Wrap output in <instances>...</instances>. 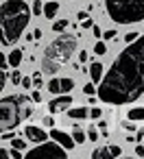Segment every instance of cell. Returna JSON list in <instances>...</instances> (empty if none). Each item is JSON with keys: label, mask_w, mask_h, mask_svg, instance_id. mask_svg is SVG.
Listing matches in <instances>:
<instances>
[{"label": "cell", "mask_w": 144, "mask_h": 159, "mask_svg": "<svg viewBox=\"0 0 144 159\" xmlns=\"http://www.w3.org/2000/svg\"><path fill=\"white\" fill-rule=\"evenodd\" d=\"M96 92L109 105H127L144 96V35H137L118 55Z\"/></svg>", "instance_id": "cell-1"}, {"label": "cell", "mask_w": 144, "mask_h": 159, "mask_svg": "<svg viewBox=\"0 0 144 159\" xmlns=\"http://www.w3.org/2000/svg\"><path fill=\"white\" fill-rule=\"evenodd\" d=\"M31 9H29V2L24 0H7L0 7V44L2 46H13L24 29L29 26V20H31Z\"/></svg>", "instance_id": "cell-2"}, {"label": "cell", "mask_w": 144, "mask_h": 159, "mask_svg": "<svg viewBox=\"0 0 144 159\" xmlns=\"http://www.w3.org/2000/svg\"><path fill=\"white\" fill-rule=\"evenodd\" d=\"M74 50H77V35L61 31L59 37H55L46 46V50L42 55V72H46V74L59 72L70 61V57L74 55Z\"/></svg>", "instance_id": "cell-3"}, {"label": "cell", "mask_w": 144, "mask_h": 159, "mask_svg": "<svg viewBox=\"0 0 144 159\" xmlns=\"http://www.w3.org/2000/svg\"><path fill=\"white\" fill-rule=\"evenodd\" d=\"M107 16L118 24H135L144 20V0H105Z\"/></svg>", "instance_id": "cell-4"}, {"label": "cell", "mask_w": 144, "mask_h": 159, "mask_svg": "<svg viewBox=\"0 0 144 159\" xmlns=\"http://www.w3.org/2000/svg\"><path fill=\"white\" fill-rule=\"evenodd\" d=\"M26 105H29V96H24V94L5 96L0 100V133L13 131L20 124V120L24 118Z\"/></svg>", "instance_id": "cell-5"}, {"label": "cell", "mask_w": 144, "mask_h": 159, "mask_svg": "<svg viewBox=\"0 0 144 159\" xmlns=\"http://www.w3.org/2000/svg\"><path fill=\"white\" fill-rule=\"evenodd\" d=\"M26 157H63L66 159V148L59 146L57 142H39V146L29 150Z\"/></svg>", "instance_id": "cell-6"}, {"label": "cell", "mask_w": 144, "mask_h": 159, "mask_svg": "<svg viewBox=\"0 0 144 159\" xmlns=\"http://www.w3.org/2000/svg\"><path fill=\"white\" fill-rule=\"evenodd\" d=\"M70 105H72V96L70 94H61V96H57V98H53L48 102V111L50 113H59V111H63Z\"/></svg>", "instance_id": "cell-7"}, {"label": "cell", "mask_w": 144, "mask_h": 159, "mask_svg": "<svg viewBox=\"0 0 144 159\" xmlns=\"http://www.w3.org/2000/svg\"><path fill=\"white\" fill-rule=\"evenodd\" d=\"M50 137H53L59 146H63L66 150H70V148L77 146L74 139H72V135H68V133H63V131H59V129H53V131H50Z\"/></svg>", "instance_id": "cell-8"}, {"label": "cell", "mask_w": 144, "mask_h": 159, "mask_svg": "<svg viewBox=\"0 0 144 159\" xmlns=\"http://www.w3.org/2000/svg\"><path fill=\"white\" fill-rule=\"evenodd\" d=\"M118 155H122L120 146H103V148H94L92 150L94 159H109V157H118Z\"/></svg>", "instance_id": "cell-9"}, {"label": "cell", "mask_w": 144, "mask_h": 159, "mask_svg": "<svg viewBox=\"0 0 144 159\" xmlns=\"http://www.w3.org/2000/svg\"><path fill=\"white\" fill-rule=\"evenodd\" d=\"M24 135L29 137V142H35V144L46 142V131L39 129V126H33V124H29V126L24 129Z\"/></svg>", "instance_id": "cell-10"}, {"label": "cell", "mask_w": 144, "mask_h": 159, "mask_svg": "<svg viewBox=\"0 0 144 159\" xmlns=\"http://www.w3.org/2000/svg\"><path fill=\"white\" fill-rule=\"evenodd\" d=\"M87 72H90L92 81H94V83H98V81L103 79V66H100V61H92V63H90V68H87Z\"/></svg>", "instance_id": "cell-11"}, {"label": "cell", "mask_w": 144, "mask_h": 159, "mask_svg": "<svg viewBox=\"0 0 144 159\" xmlns=\"http://www.w3.org/2000/svg\"><path fill=\"white\" fill-rule=\"evenodd\" d=\"M57 11H59V2H55V0H48L46 7L42 9V16H46V20H53V18L57 16Z\"/></svg>", "instance_id": "cell-12"}, {"label": "cell", "mask_w": 144, "mask_h": 159, "mask_svg": "<svg viewBox=\"0 0 144 159\" xmlns=\"http://www.w3.org/2000/svg\"><path fill=\"white\" fill-rule=\"evenodd\" d=\"M87 113H90L87 107H72V109H68V116L72 120H83V118H87Z\"/></svg>", "instance_id": "cell-13"}, {"label": "cell", "mask_w": 144, "mask_h": 159, "mask_svg": "<svg viewBox=\"0 0 144 159\" xmlns=\"http://www.w3.org/2000/svg\"><path fill=\"white\" fill-rule=\"evenodd\" d=\"M7 63H9L11 68H18V66L22 63V50H20V48H16V50H11V55L7 57Z\"/></svg>", "instance_id": "cell-14"}, {"label": "cell", "mask_w": 144, "mask_h": 159, "mask_svg": "<svg viewBox=\"0 0 144 159\" xmlns=\"http://www.w3.org/2000/svg\"><path fill=\"white\" fill-rule=\"evenodd\" d=\"M127 118H129V120H144V107H133V109H129Z\"/></svg>", "instance_id": "cell-15"}, {"label": "cell", "mask_w": 144, "mask_h": 159, "mask_svg": "<svg viewBox=\"0 0 144 159\" xmlns=\"http://www.w3.org/2000/svg\"><path fill=\"white\" fill-rule=\"evenodd\" d=\"M59 87H61V94H68L74 87V81L72 79H59Z\"/></svg>", "instance_id": "cell-16"}, {"label": "cell", "mask_w": 144, "mask_h": 159, "mask_svg": "<svg viewBox=\"0 0 144 159\" xmlns=\"http://www.w3.org/2000/svg\"><path fill=\"white\" fill-rule=\"evenodd\" d=\"M72 139H74V144H83L85 142V133L79 129V124H74V133H72Z\"/></svg>", "instance_id": "cell-17"}, {"label": "cell", "mask_w": 144, "mask_h": 159, "mask_svg": "<svg viewBox=\"0 0 144 159\" xmlns=\"http://www.w3.org/2000/svg\"><path fill=\"white\" fill-rule=\"evenodd\" d=\"M48 92L50 94H61V87H59V79H53L48 83Z\"/></svg>", "instance_id": "cell-18"}, {"label": "cell", "mask_w": 144, "mask_h": 159, "mask_svg": "<svg viewBox=\"0 0 144 159\" xmlns=\"http://www.w3.org/2000/svg\"><path fill=\"white\" fill-rule=\"evenodd\" d=\"M66 26H68V20H57L53 24V31L55 33H61V31H66Z\"/></svg>", "instance_id": "cell-19"}, {"label": "cell", "mask_w": 144, "mask_h": 159, "mask_svg": "<svg viewBox=\"0 0 144 159\" xmlns=\"http://www.w3.org/2000/svg\"><path fill=\"white\" fill-rule=\"evenodd\" d=\"M105 52H107V46H105L103 42H96V44H94V55H98V57H103Z\"/></svg>", "instance_id": "cell-20"}, {"label": "cell", "mask_w": 144, "mask_h": 159, "mask_svg": "<svg viewBox=\"0 0 144 159\" xmlns=\"http://www.w3.org/2000/svg\"><path fill=\"white\" fill-rule=\"evenodd\" d=\"M11 146L18 148V150H24V148H26V142L20 139V137H11Z\"/></svg>", "instance_id": "cell-21"}, {"label": "cell", "mask_w": 144, "mask_h": 159, "mask_svg": "<svg viewBox=\"0 0 144 159\" xmlns=\"http://www.w3.org/2000/svg\"><path fill=\"white\" fill-rule=\"evenodd\" d=\"M42 9H44L42 0H35V2H33V7H31V13H33V16H42Z\"/></svg>", "instance_id": "cell-22"}, {"label": "cell", "mask_w": 144, "mask_h": 159, "mask_svg": "<svg viewBox=\"0 0 144 159\" xmlns=\"http://www.w3.org/2000/svg\"><path fill=\"white\" fill-rule=\"evenodd\" d=\"M87 116H90V118H94V120H98V118L103 116V109H100V107H92Z\"/></svg>", "instance_id": "cell-23"}, {"label": "cell", "mask_w": 144, "mask_h": 159, "mask_svg": "<svg viewBox=\"0 0 144 159\" xmlns=\"http://www.w3.org/2000/svg\"><path fill=\"white\" fill-rule=\"evenodd\" d=\"M94 92H96V87H94V83H87V85L83 87V94H85V96H94Z\"/></svg>", "instance_id": "cell-24"}, {"label": "cell", "mask_w": 144, "mask_h": 159, "mask_svg": "<svg viewBox=\"0 0 144 159\" xmlns=\"http://www.w3.org/2000/svg\"><path fill=\"white\" fill-rule=\"evenodd\" d=\"M20 85H22L24 89H31V85H33V79H29V76H24V79H20Z\"/></svg>", "instance_id": "cell-25"}, {"label": "cell", "mask_w": 144, "mask_h": 159, "mask_svg": "<svg viewBox=\"0 0 144 159\" xmlns=\"http://www.w3.org/2000/svg\"><path fill=\"white\" fill-rule=\"evenodd\" d=\"M85 137H87L90 142H98V131H96V129H90V133H87Z\"/></svg>", "instance_id": "cell-26"}, {"label": "cell", "mask_w": 144, "mask_h": 159, "mask_svg": "<svg viewBox=\"0 0 144 159\" xmlns=\"http://www.w3.org/2000/svg\"><path fill=\"white\" fill-rule=\"evenodd\" d=\"M9 157H11V159H22V150H18V148H13V146H11Z\"/></svg>", "instance_id": "cell-27"}, {"label": "cell", "mask_w": 144, "mask_h": 159, "mask_svg": "<svg viewBox=\"0 0 144 159\" xmlns=\"http://www.w3.org/2000/svg\"><path fill=\"white\" fill-rule=\"evenodd\" d=\"M5 83H7V72H5V70H0V92L5 89Z\"/></svg>", "instance_id": "cell-28"}, {"label": "cell", "mask_w": 144, "mask_h": 159, "mask_svg": "<svg viewBox=\"0 0 144 159\" xmlns=\"http://www.w3.org/2000/svg\"><path fill=\"white\" fill-rule=\"evenodd\" d=\"M100 37H105V39H116L118 35H116V31H105V33H103Z\"/></svg>", "instance_id": "cell-29"}, {"label": "cell", "mask_w": 144, "mask_h": 159, "mask_svg": "<svg viewBox=\"0 0 144 159\" xmlns=\"http://www.w3.org/2000/svg\"><path fill=\"white\" fill-rule=\"evenodd\" d=\"M137 35H140V33H135V31H133V33H127V35H124V42H127V44H131Z\"/></svg>", "instance_id": "cell-30"}, {"label": "cell", "mask_w": 144, "mask_h": 159, "mask_svg": "<svg viewBox=\"0 0 144 159\" xmlns=\"http://www.w3.org/2000/svg\"><path fill=\"white\" fill-rule=\"evenodd\" d=\"M9 63H7V57H5V52H0V70H5Z\"/></svg>", "instance_id": "cell-31"}, {"label": "cell", "mask_w": 144, "mask_h": 159, "mask_svg": "<svg viewBox=\"0 0 144 159\" xmlns=\"http://www.w3.org/2000/svg\"><path fill=\"white\" fill-rule=\"evenodd\" d=\"M20 72H11V83H16V85H20Z\"/></svg>", "instance_id": "cell-32"}, {"label": "cell", "mask_w": 144, "mask_h": 159, "mask_svg": "<svg viewBox=\"0 0 144 159\" xmlns=\"http://www.w3.org/2000/svg\"><path fill=\"white\" fill-rule=\"evenodd\" d=\"M33 85H35V87H42V74H39V72L33 76Z\"/></svg>", "instance_id": "cell-33"}, {"label": "cell", "mask_w": 144, "mask_h": 159, "mask_svg": "<svg viewBox=\"0 0 144 159\" xmlns=\"http://www.w3.org/2000/svg\"><path fill=\"white\" fill-rule=\"evenodd\" d=\"M92 24H94V22H92L90 18H85V20H81V26H83V29H92Z\"/></svg>", "instance_id": "cell-34"}, {"label": "cell", "mask_w": 144, "mask_h": 159, "mask_svg": "<svg viewBox=\"0 0 144 159\" xmlns=\"http://www.w3.org/2000/svg\"><path fill=\"white\" fill-rule=\"evenodd\" d=\"M31 100H33V102H39V100H42V94H39V92H33V94H31Z\"/></svg>", "instance_id": "cell-35"}, {"label": "cell", "mask_w": 144, "mask_h": 159, "mask_svg": "<svg viewBox=\"0 0 144 159\" xmlns=\"http://www.w3.org/2000/svg\"><path fill=\"white\" fill-rule=\"evenodd\" d=\"M79 61H81V63H85V61H87V52H85V50H81V52H79Z\"/></svg>", "instance_id": "cell-36"}, {"label": "cell", "mask_w": 144, "mask_h": 159, "mask_svg": "<svg viewBox=\"0 0 144 159\" xmlns=\"http://www.w3.org/2000/svg\"><path fill=\"white\" fill-rule=\"evenodd\" d=\"M135 155L144 159V146H135Z\"/></svg>", "instance_id": "cell-37"}, {"label": "cell", "mask_w": 144, "mask_h": 159, "mask_svg": "<svg viewBox=\"0 0 144 159\" xmlns=\"http://www.w3.org/2000/svg\"><path fill=\"white\" fill-rule=\"evenodd\" d=\"M9 157V150L7 148H0V159H7Z\"/></svg>", "instance_id": "cell-38"}, {"label": "cell", "mask_w": 144, "mask_h": 159, "mask_svg": "<svg viewBox=\"0 0 144 159\" xmlns=\"http://www.w3.org/2000/svg\"><path fill=\"white\" fill-rule=\"evenodd\" d=\"M92 31H94V35H96V37H100V35H103V31H100L98 26H94V24H92Z\"/></svg>", "instance_id": "cell-39"}, {"label": "cell", "mask_w": 144, "mask_h": 159, "mask_svg": "<svg viewBox=\"0 0 144 159\" xmlns=\"http://www.w3.org/2000/svg\"><path fill=\"white\" fill-rule=\"evenodd\" d=\"M39 37H42V29H35L33 31V39H39Z\"/></svg>", "instance_id": "cell-40"}, {"label": "cell", "mask_w": 144, "mask_h": 159, "mask_svg": "<svg viewBox=\"0 0 144 159\" xmlns=\"http://www.w3.org/2000/svg\"><path fill=\"white\" fill-rule=\"evenodd\" d=\"M77 18H79V20H85V18H90V16H87L85 11H79V13H77Z\"/></svg>", "instance_id": "cell-41"}, {"label": "cell", "mask_w": 144, "mask_h": 159, "mask_svg": "<svg viewBox=\"0 0 144 159\" xmlns=\"http://www.w3.org/2000/svg\"><path fill=\"white\" fill-rule=\"evenodd\" d=\"M122 126H124V129H127V131H135V124H129V122H124V124H122Z\"/></svg>", "instance_id": "cell-42"}, {"label": "cell", "mask_w": 144, "mask_h": 159, "mask_svg": "<svg viewBox=\"0 0 144 159\" xmlns=\"http://www.w3.org/2000/svg\"><path fill=\"white\" fill-rule=\"evenodd\" d=\"M44 122H46V124H48V126H53V124H55V120H53V116H48V118H46V120H44Z\"/></svg>", "instance_id": "cell-43"}]
</instances>
